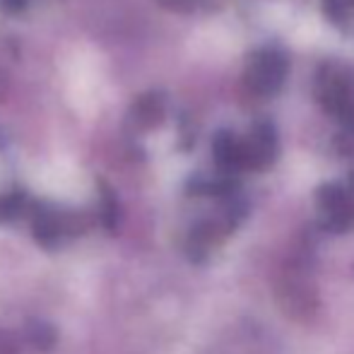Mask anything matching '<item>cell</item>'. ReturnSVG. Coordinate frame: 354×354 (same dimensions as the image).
I'll list each match as a JSON object with an SVG mask.
<instances>
[{"mask_svg": "<svg viewBox=\"0 0 354 354\" xmlns=\"http://www.w3.org/2000/svg\"><path fill=\"white\" fill-rule=\"evenodd\" d=\"M66 92L71 104L80 111H92L99 106L104 97V75L94 53L80 51L73 56L66 71Z\"/></svg>", "mask_w": 354, "mask_h": 354, "instance_id": "cell-1", "label": "cell"}]
</instances>
